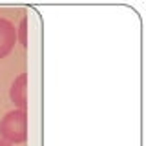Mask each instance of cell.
Returning a JSON list of instances; mask_svg holds the SVG:
<instances>
[{
	"mask_svg": "<svg viewBox=\"0 0 146 146\" xmlns=\"http://www.w3.org/2000/svg\"><path fill=\"white\" fill-rule=\"evenodd\" d=\"M0 139L9 144H22L27 139V113L26 110L7 111L0 121Z\"/></svg>",
	"mask_w": 146,
	"mask_h": 146,
	"instance_id": "obj_1",
	"label": "cell"
},
{
	"mask_svg": "<svg viewBox=\"0 0 146 146\" xmlns=\"http://www.w3.org/2000/svg\"><path fill=\"white\" fill-rule=\"evenodd\" d=\"M17 44V27L7 18H0V60L13 51Z\"/></svg>",
	"mask_w": 146,
	"mask_h": 146,
	"instance_id": "obj_2",
	"label": "cell"
},
{
	"mask_svg": "<svg viewBox=\"0 0 146 146\" xmlns=\"http://www.w3.org/2000/svg\"><path fill=\"white\" fill-rule=\"evenodd\" d=\"M9 99L17 110L27 108V73H20L9 88Z\"/></svg>",
	"mask_w": 146,
	"mask_h": 146,
	"instance_id": "obj_3",
	"label": "cell"
},
{
	"mask_svg": "<svg viewBox=\"0 0 146 146\" xmlns=\"http://www.w3.org/2000/svg\"><path fill=\"white\" fill-rule=\"evenodd\" d=\"M17 42L22 48H27V18L24 17L17 27Z\"/></svg>",
	"mask_w": 146,
	"mask_h": 146,
	"instance_id": "obj_4",
	"label": "cell"
},
{
	"mask_svg": "<svg viewBox=\"0 0 146 146\" xmlns=\"http://www.w3.org/2000/svg\"><path fill=\"white\" fill-rule=\"evenodd\" d=\"M0 146H13V144H9V143H6L4 139H0Z\"/></svg>",
	"mask_w": 146,
	"mask_h": 146,
	"instance_id": "obj_5",
	"label": "cell"
}]
</instances>
